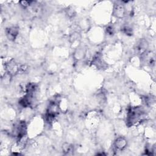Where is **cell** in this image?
<instances>
[{
    "label": "cell",
    "mask_w": 156,
    "mask_h": 156,
    "mask_svg": "<svg viewBox=\"0 0 156 156\" xmlns=\"http://www.w3.org/2000/svg\"><path fill=\"white\" fill-rule=\"evenodd\" d=\"M121 31L126 35L131 36L133 34L132 29L129 26H124L121 28Z\"/></svg>",
    "instance_id": "8fae6325"
},
{
    "label": "cell",
    "mask_w": 156,
    "mask_h": 156,
    "mask_svg": "<svg viewBox=\"0 0 156 156\" xmlns=\"http://www.w3.org/2000/svg\"><path fill=\"white\" fill-rule=\"evenodd\" d=\"M5 68L7 71V73L12 75H14L21 70L22 66L18 65L13 59L9 60L5 64Z\"/></svg>",
    "instance_id": "7a4b0ae2"
},
{
    "label": "cell",
    "mask_w": 156,
    "mask_h": 156,
    "mask_svg": "<svg viewBox=\"0 0 156 156\" xmlns=\"http://www.w3.org/2000/svg\"><path fill=\"white\" fill-rule=\"evenodd\" d=\"M32 96L26 94L24 97H23L20 101H19V104L21 106L23 107H28L31 104V99H32Z\"/></svg>",
    "instance_id": "ba28073f"
},
{
    "label": "cell",
    "mask_w": 156,
    "mask_h": 156,
    "mask_svg": "<svg viewBox=\"0 0 156 156\" xmlns=\"http://www.w3.org/2000/svg\"><path fill=\"white\" fill-rule=\"evenodd\" d=\"M127 141L124 137L120 136L117 138L115 141V147L120 151L123 150L127 146Z\"/></svg>",
    "instance_id": "52a82bcc"
},
{
    "label": "cell",
    "mask_w": 156,
    "mask_h": 156,
    "mask_svg": "<svg viewBox=\"0 0 156 156\" xmlns=\"http://www.w3.org/2000/svg\"><path fill=\"white\" fill-rule=\"evenodd\" d=\"M143 112L139 107H130L127 113L126 123L128 126H131L137 122L141 118Z\"/></svg>",
    "instance_id": "6da1fadb"
},
{
    "label": "cell",
    "mask_w": 156,
    "mask_h": 156,
    "mask_svg": "<svg viewBox=\"0 0 156 156\" xmlns=\"http://www.w3.org/2000/svg\"><path fill=\"white\" fill-rule=\"evenodd\" d=\"M113 15L118 18H122L125 16V7L121 2H116L114 4Z\"/></svg>",
    "instance_id": "5b68a950"
},
{
    "label": "cell",
    "mask_w": 156,
    "mask_h": 156,
    "mask_svg": "<svg viewBox=\"0 0 156 156\" xmlns=\"http://www.w3.org/2000/svg\"><path fill=\"white\" fill-rule=\"evenodd\" d=\"M26 130L27 127L25 121H20L15 127V135L18 138V140H20L26 136Z\"/></svg>",
    "instance_id": "3957f363"
},
{
    "label": "cell",
    "mask_w": 156,
    "mask_h": 156,
    "mask_svg": "<svg viewBox=\"0 0 156 156\" xmlns=\"http://www.w3.org/2000/svg\"><path fill=\"white\" fill-rule=\"evenodd\" d=\"M19 32V29L16 26H11L5 29L7 38L10 41H14Z\"/></svg>",
    "instance_id": "8992f818"
},
{
    "label": "cell",
    "mask_w": 156,
    "mask_h": 156,
    "mask_svg": "<svg viewBox=\"0 0 156 156\" xmlns=\"http://www.w3.org/2000/svg\"><path fill=\"white\" fill-rule=\"evenodd\" d=\"M62 147L63 152L65 154H70L73 151V146L68 143H63Z\"/></svg>",
    "instance_id": "30bf717a"
},
{
    "label": "cell",
    "mask_w": 156,
    "mask_h": 156,
    "mask_svg": "<svg viewBox=\"0 0 156 156\" xmlns=\"http://www.w3.org/2000/svg\"><path fill=\"white\" fill-rule=\"evenodd\" d=\"M32 2V1H21L20 2L21 5L23 8H26V7H29L31 4Z\"/></svg>",
    "instance_id": "7c38bea8"
},
{
    "label": "cell",
    "mask_w": 156,
    "mask_h": 156,
    "mask_svg": "<svg viewBox=\"0 0 156 156\" xmlns=\"http://www.w3.org/2000/svg\"><path fill=\"white\" fill-rule=\"evenodd\" d=\"M114 32H115V30L113 29V27L112 26H108L107 28H106V32L108 34V35H113L114 34Z\"/></svg>",
    "instance_id": "4fadbf2b"
},
{
    "label": "cell",
    "mask_w": 156,
    "mask_h": 156,
    "mask_svg": "<svg viewBox=\"0 0 156 156\" xmlns=\"http://www.w3.org/2000/svg\"><path fill=\"white\" fill-rule=\"evenodd\" d=\"M148 46H149V44L145 39L140 40L136 43L135 46V50L136 53L141 55H143L147 52Z\"/></svg>",
    "instance_id": "277c9868"
},
{
    "label": "cell",
    "mask_w": 156,
    "mask_h": 156,
    "mask_svg": "<svg viewBox=\"0 0 156 156\" xmlns=\"http://www.w3.org/2000/svg\"><path fill=\"white\" fill-rule=\"evenodd\" d=\"M36 88H37V85L34 83H29L26 87V94L32 96Z\"/></svg>",
    "instance_id": "9c48e42d"
}]
</instances>
